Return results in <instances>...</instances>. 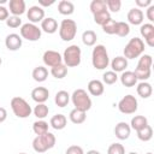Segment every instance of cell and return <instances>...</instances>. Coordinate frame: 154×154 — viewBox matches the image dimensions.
Returning <instances> with one entry per match:
<instances>
[{
    "instance_id": "1",
    "label": "cell",
    "mask_w": 154,
    "mask_h": 154,
    "mask_svg": "<svg viewBox=\"0 0 154 154\" xmlns=\"http://www.w3.org/2000/svg\"><path fill=\"white\" fill-rule=\"evenodd\" d=\"M152 64H153V58L149 54H143L138 59L137 66L134 71L135 76L137 79H141L142 82H146L152 73Z\"/></svg>"
},
{
    "instance_id": "2",
    "label": "cell",
    "mask_w": 154,
    "mask_h": 154,
    "mask_svg": "<svg viewBox=\"0 0 154 154\" xmlns=\"http://www.w3.org/2000/svg\"><path fill=\"white\" fill-rule=\"evenodd\" d=\"M91 64L96 70H105L109 64L107 49L103 45H96L91 52Z\"/></svg>"
},
{
    "instance_id": "3",
    "label": "cell",
    "mask_w": 154,
    "mask_h": 154,
    "mask_svg": "<svg viewBox=\"0 0 154 154\" xmlns=\"http://www.w3.org/2000/svg\"><path fill=\"white\" fill-rule=\"evenodd\" d=\"M57 138L52 132H46L43 135L36 136L32 141V148L36 153H45L55 146Z\"/></svg>"
},
{
    "instance_id": "4",
    "label": "cell",
    "mask_w": 154,
    "mask_h": 154,
    "mask_svg": "<svg viewBox=\"0 0 154 154\" xmlns=\"http://www.w3.org/2000/svg\"><path fill=\"white\" fill-rule=\"evenodd\" d=\"M144 52V42L140 37H132L126 46L124 47V58L125 59H135L143 54Z\"/></svg>"
},
{
    "instance_id": "5",
    "label": "cell",
    "mask_w": 154,
    "mask_h": 154,
    "mask_svg": "<svg viewBox=\"0 0 154 154\" xmlns=\"http://www.w3.org/2000/svg\"><path fill=\"white\" fill-rule=\"evenodd\" d=\"M82 60V51L77 45L69 46L63 54V61L66 67H76L81 64Z\"/></svg>"
},
{
    "instance_id": "6",
    "label": "cell",
    "mask_w": 154,
    "mask_h": 154,
    "mask_svg": "<svg viewBox=\"0 0 154 154\" xmlns=\"http://www.w3.org/2000/svg\"><path fill=\"white\" fill-rule=\"evenodd\" d=\"M71 101L76 109L87 112L91 108V99L84 89H76L71 95Z\"/></svg>"
},
{
    "instance_id": "7",
    "label": "cell",
    "mask_w": 154,
    "mask_h": 154,
    "mask_svg": "<svg viewBox=\"0 0 154 154\" xmlns=\"http://www.w3.org/2000/svg\"><path fill=\"white\" fill-rule=\"evenodd\" d=\"M10 105H11V108H12L14 116L18 118H22V119L28 118L32 112V109H31L30 105L26 102V100L20 97V96L12 97Z\"/></svg>"
},
{
    "instance_id": "8",
    "label": "cell",
    "mask_w": 154,
    "mask_h": 154,
    "mask_svg": "<svg viewBox=\"0 0 154 154\" xmlns=\"http://www.w3.org/2000/svg\"><path fill=\"white\" fill-rule=\"evenodd\" d=\"M77 34V24L73 19H63L59 26V36L63 41H71Z\"/></svg>"
},
{
    "instance_id": "9",
    "label": "cell",
    "mask_w": 154,
    "mask_h": 154,
    "mask_svg": "<svg viewBox=\"0 0 154 154\" xmlns=\"http://www.w3.org/2000/svg\"><path fill=\"white\" fill-rule=\"evenodd\" d=\"M41 35H42V30L36 24L25 23L20 26V37L22 38L35 42V41H38L41 38Z\"/></svg>"
},
{
    "instance_id": "10",
    "label": "cell",
    "mask_w": 154,
    "mask_h": 154,
    "mask_svg": "<svg viewBox=\"0 0 154 154\" xmlns=\"http://www.w3.org/2000/svg\"><path fill=\"white\" fill-rule=\"evenodd\" d=\"M137 106H138V102H137V99L131 95V94H128L125 95L119 102H118V109L124 113V114H132L137 111Z\"/></svg>"
},
{
    "instance_id": "11",
    "label": "cell",
    "mask_w": 154,
    "mask_h": 154,
    "mask_svg": "<svg viewBox=\"0 0 154 154\" xmlns=\"http://www.w3.org/2000/svg\"><path fill=\"white\" fill-rule=\"evenodd\" d=\"M42 60L45 63L46 66H49V67H54L57 65H60L63 64V57L59 52L57 51H46L43 53V57H42Z\"/></svg>"
},
{
    "instance_id": "12",
    "label": "cell",
    "mask_w": 154,
    "mask_h": 154,
    "mask_svg": "<svg viewBox=\"0 0 154 154\" xmlns=\"http://www.w3.org/2000/svg\"><path fill=\"white\" fill-rule=\"evenodd\" d=\"M26 17L30 20V23L36 24L45 19V10L38 5H34L29 7V10L26 11Z\"/></svg>"
},
{
    "instance_id": "13",
    "label": "cell",
    "mask_w": 154,
    "mask_h": 154,
    "mask_svg": "<svg viewBox=\"0 0 154 154\" xmlns=\"http://www.w3.org/2000/svg\"><path fill=\"white\" fill-rule=\"evenodd\" d=\"M140 32L144 38L143 42H146L149 47H154V25L152 23H144L141 25Z\"/></svg>"
},
{
    "instance_id": "14",
    "label": "cell",
    "mask_w": 154,
    "mask_h": 154,
    "mask_svg": "<svg viewBox=\"0 0 154 154\" xmlns=\"http://www.w3.org/2000/svg\"><path fill=\"white\" fill-rule=\"evenodd\" d=\"M23 43V38L18 35V34H8L5 38V46L8 51H18L22 47Z\"/></svg>"
},
{
    "instance_id": "15",
    "label": "cell",
    "mask_w": 154,
    "mask_h": 154,
    "mask_svg": "<svg viewBox=\"0 0 154 154\" xmlns=\"http://www.w3.org/2000/svg\"><path fill=\"white\" fill-rule=\"evenodd\" d=\"M49 97V90L45 87H36L31 90V99L37 103H45Z\"/></svg>"
},
{
    "instance_id": "16",
    "label": "cell",
    "mask_w": 154,
    "mask_h": 154,
    "mask_svg": "<svg viewBox=\"0 0 154 154\" xmlns=\"http://www.w3.org/2000/svg\"><path fill=\"white\" fill-rule=\"evenodd\" d=\"M131 134V128L125 122H119L114 128V135L118 140H126Z\"/></svg>"
},
{
    "instance_id": "17",
    "label": "cell",
    "mask_w": 154,
    "mask_h": 154,
    "mask_svg": "<svg viewBox=\"0 0 154 154\" xmlns=\"http://www.w3.org/2000/svg\"><path fill=\"white\" fill-rule=\"evenodd\" d=\"M143 12L141 8L134 7L128 12V22L132 25H141L143 23Z\"/></svg>"
},
{
    "instance_id": "18",
    "label": "cell",
    "mask_w": 154,
    "mask_h": 154,
    "mask_svg": "<svg viewBox=\"0 0 154 154\" xmlns=\"http://www.w3.org/2000/svg\"><path fill=\"white\" fill-rule=\"evenodd\" d=\"M8 10L12 13V16H22L25 12V1L24 0H10L8 2Z\"/></svg>"
},
{
    "instance_id": "19",
    "label": "cell",
    "mask_w": 154,
    "mask_h": 154,
    "mask_svg": "<svg viewBox=\"0 0 154 154\" xmlns=\"http://www.w3.org/2000/svg\"><path fill=\"white\" fill-rule=\"evenodd\" d=\"M41 30L47 34H54L58 30V22L53 17H47L41 22Z\"/></svg>"
},
{
    "instance_id": "20",
    "label": "cell",
    "mask_w": 154,
    "mask_h": 154,
    "mask_svg": "<svg viewBox=\"0 0 154 154\" xmlns=\"http://www.w3.org/2000/svg\"><path fill=\"white\" fill-rule=\"evenodd\" d=\"M120 83L126 87V88H131L134 85H136L137 83V78L134 73V71H123V73L120 75Z\"/></svg>"
},
{
    "instance_id": "21",
    "label": "cell",
    "mask_w": 154,
    "mask_h": 154,
    "mask_svg": "<svg viewBox=\"0 0 154 154\" xmlns=\"http://www.w3.org/2000/svg\"><path fill=\"white\" fill-rule=\"evenodd\" d=\"M88 91L93 95V96H100L103 94L105 91V87L103 83L99 79H91L88 83Z\"/></svg>"
},
{
    "instance_id": "22",
    "label": "cell",
    "mask_w": 154,
    "mask_h": 154,
    "mask_svg": "<svg viewBox=\"0 0 154 154\" xmlns=\"http://www.w3.org/2000/svg\"><path fill=\"white\" fill-rule=\"evenodd\" d=\"M67 124V119L64 114L61 113H58V114H54L51 120H49V125L54 129V130H63Z\"/></svg>"
},
{
    "instance_id": "23",
    "label": "cell",
    "mask_w": 154,
    "mask_h": 154,
    "mask_svg": "<svg viewBox=\"0 0 154 154\" xmlns=\"http://www.w3.org/2000/svg\"><path fill=\"white\" fill-rule=\"evenodd\" d=\"M111 67H112V71H114L116 73L117 72H123L128 67V59H125L122 55H118V57L112 59Z\"/></svg>"
},
{
    "instance_id": "24",
    "label": "cell",
    "mask_w": 154,
    "mask_h": 154,
    "mask_svg": "<svg viewBox=\"0 0 154 154\" xmlns=\"http://www.w3.org/2000/svg\"><path fill=\"white\" fill-rule=\"evenodd\" d=\"M58 11L63 16H70L75 11V5L69 0H61L58 4Z\"/></svg>"
},
{
    "instance_id": "25",
    "label": "cell",
    "mask_w": 154,
    "mask_h": 154,
    "mask_svg": "<svg viewBox=\"0 0 154 154\" xmlns=\"http://www.w3.org/2000/svg\"><path fill=\"white\" fill-rule=\"evenodd\" d=\"M136 90H137V94H138L141 97H143V99H148V97L152 95V93H153L152 84L148 83V82H140V83L137 84Z\"/></svg>"
},
{
    "instance_id": "26",
    "label": "cell",
    "mask_w": 154,
    "mask_h": 154,
    "mask_svg": "<svg viewBox=\"0 0 154 154\" xmlns=\"http://www.w3.org/2000/svg\"><path fill=\"white\" fill-rule=\"evenodd\" d=\"M69 101H70V94L66 90H59L55 94L54 102H55V105L58 107H65V106H67Z\"/></svg>"
},
{
    "instance_id": "27",
    "label": "cell",
    "mask_w": 154,
    "mask_h": 154,
    "mask_svg": "<svg viewBox=\"0 0 154 154\" xmlns=\"http://www.w3.org/2000/svg\"><path fill=\"white\" fill-rule=\"evenodd\" d=\"M146 125H148V119L144 116H135L130 122V128L135 131H138L143 129Z\"/></svg>"
},
{
    "instance_id": "28",
    "label": "cell",
    "mask_w": 154,
    "mask_h": 154,
    "mask_svg": "<svg viewBox=\"0 0 154 154\" xmlns=\"http://www.w3.org/2000/svg\"><path fill=\"white\" fill-rule=\"evenodd\" d=\"M69 118H70V120L73 124H82V123H84V120L87 118V112H83V111H79V109L73 108L70 112Z\"/></svg>"
},
{
    "instance_id": "29",
    "label": "cell",
    "mask_w": 154,
    "mask_h": 154,
    "mask_svg": "<svg viewBox=\"0 0 154 154\" xmlns=\"http://www.w3.org/2000/svg\"><path fill=\"white\" fill-rule=\"evenodd\" d=\"M48 77V70L45 66H37L32 70V78L36 82H45Z\"/></svg>"
},
{
    "instance_id": "30",
    "label": "cell",
    "mask_w": 154,
    "mask_h": 154,
    "mask_svg": "<svg viewBox=\"0 0 154 154\" xmlns=\"http://www.w3.org/2000/svg\"><path fill=\"white\" fill-rule=\"evenodd\" d=\"M96 40H97V35L93 30H85L82 34V42L85 46H89V47L90 46H94L96 43Z\"/></svg>"
},
{
    "instance_id": "31",
    "label": "cell",
    "mask_w": 154,
    "mask_h": 154,
    "mask_svg": "<svg viewBox=\"0 0 154 154\" xmlns=\"http://www.w3.org/2000/svg\"><path fill=\"white\" fill-rule=\"evenodd\" d=\"M48 126L49 125H48L47 122H45L43 119H38L32 124V130L37 136H40V135H43V134L48 132Z\"/></svg>"
},
{
    "instance_id": "32",
    "label": "cell",
    "mask_w": 154,
    "mask_h": 154,
    "mask_svg": "<svg viewBox=\"0 0 154 154\" xmlns=\"http://www.w3.org/2000/svg\"><path fill=\"white\" fill-rule=\"evenodd\" d=\"M48 112H49V108H48V106H47L46 103H37V105L35 106V108L32 109L34 116H35L36 118H38V119L46 118V117L48 116Z\"/></svg>"
},
{
    "instance_id": "33",
    "label": "cell",
    "mask_w": 154,
    "mask_h": 154,
    "mask_svg": "<svg viewBox=\"0 0 154 154\" xmlns=\"http://www.w3.org/2000/svg\"><path fill=\"white\" fill-rule=\"evenodd\" d=\"M51 73L54 78L57 79H61L64 78L66 75H67V67L64 65V64H60V65H57L51 69Z\"/></svg>"
},
{
    "instance_id": "34",
    "label": "cell",
    "mask_w": 154,
    "mask_h": 154,
    "mask_svg": "<svg viewBox=\"0 0 154 154\" xmlns=\"http://www.w3.org/2000/svg\"><path fill=\"white\" fill-rule=\"evenodd\" d=\"M136 132H137V137L143 142H147L153 137V129L150 125H146L143 129H141Z\"/></svg>"
},
{
    "instance_id": "35",
    "label": "cell",
    "mask_w": 154,
    "mask_h": 154,
    "mask_svg": "<svg viewBox=\"0 0 154 154\" xmlns=\"http://www.w3.org/2000/svg\"><path fill=\"white\" fill-rule=\"evenodd\" d=\"M90 11L93 14H96L99 12H102V11H106L107 7H106V2L105 0H93L90 2Z\"/></svg>"
},
{
    "instance_id": "36",
    "label": "cell",
    "mask_w": 154,
    "mask_h": 154,
    "mask_svg": "<svg viewBox=\"0 0 154 154\" xmlns=\"http://www.w3.org/2000/svg\"><path fill=\"white\" fill-rule=\"evenodd\" d=\"M130 34V25L125 22H117L116 25V35L120 37H125Z\"/></svg>"
},
{
    "instance_id": "37",
    "label": "cell",
    "mask_w": 154,
    "mask_h": 154,
    "mask_svg": "<svg viewBox=\"0 0 154 154\" xmlns=\"http://www.w3.org/2000/svg\"><path fill=\"white\" fill-rule=\"evenodd\" d=\"M94 16V22L96 23V24H99V25H103L108 19H111V14H109V12H108V10H106V11H102V12H99V13H96V14H93Z\"/></svg>"
},
{
    "instance_id": "38",
    "label": "cell",
    "mask_w": 154,
    "mask_h": 154,
    "mask_svg": "<svg viewBox=\"0 0 154 154\" xmlns=\"http://www.w3.org/2000/svg\"><path fill=\"white\" fill-rule=\"evenodd\" d=\"M117 81H118V76L114 71H106L102 76V83L103 84L111 85V84H114Z\"/></svg>"
},
{
    "instance_id": "39",
    "label": "cell",
    "mask_w": 154,
    "mask_h": 154,
    "mask_svg": "<svg viewBox=\"0 0 154 154\" xmlns=\"http://www.w3.org/2000/svg\"><path fill=\"white\" fill-rule=\"evenodd\" d=\"M107 154H125V148L122 143H112L108 149H107Z\"/></svg>"
},
{
    "instance_id": "40",
    "label": "cell",
    "mask_w": 154,
    "mask_h": 154,
    "mask_svg": "<svg viewBox=\"0 0 154 154\" xmlns=\"http://www.w3.org/2000/svg\"><path fill=\"white\" fill-rule=\"evenodd\" d=\"M116 25H117V22L111 18V19H108V20L102 25V30H103L106 34H108V35H113V34H116Z\"/></svg>"
},
{
    "instance_id": "41",
    "label": "cell",
    "mask_w": 154,
    "mask_h": 154,
    "mask_svg": "<svg viewBox=\"0 0 154 154\" xmlns=\"http://www.w3.org/2000/svg\"><path fill=\"white\" fill-rule=\"evenodd\" d=\"M105 2H106L107 10H109L111 12H119V10L122 7V1L120 0H105Z\"/></svg>"
},
{
    "instance_id": "42",
    "label": "cell",
    "mask_w": 154,
    "mask_h": 154,
    "mask_svg": "<svg viewBox=\"0 0 154 154\" xmlns=\"http://www.w3.org/2000/svg\"><path fill=\"white\" fill-rule=\"evenodd\" d=\"M6 25H7L8 28H12V29L18 28V26L22 25V19H20L18 16H10V17L6 19Z\"/></svg>"
},
{
    "instance_id": "43",
    "label": "cell",
    "mask_w": 154,
    "mask_h": 154,
    "mask_svg": "<svg viewBox=\"0 0 154 154\" xmlns=\"http://www.w3.org/2000/svg\"><path fill=\"white\" fill-rule=\"evenodd\" d=\"M65 154H84V152H83L82 147H79V146H77V144H73V146H70V147L66 149Z\"/></svg>"
},
{
    "instance_id": "44",
    "label": "cell",
    "mask_w": 154,
    "mask_h": 154,
    "mask_svg": "<svg viewBox=\"0 0 154 154\" xmlns=\"http://www.w3.org/2000/svg\"><path fill=\"white\" fill-rule=\"evenodd\" d=\"M8 17H10L8 16V10L5 6H0V22H2V20L6 22V19Z\"/></svg>"
},
{
    "instance_id": "45",
    "label": "cell",
    "mask_w": 154,
    "mask_h": 154,
    "mask_svg": "<svg viewBox=\"0 0 154 154\" xmlns=\"http://www.w3.org/2000/svg\"><path fill=\"white\" fill-rule=\"evenodd\" d=\"M147 18L150 23L154 22V5L153 4L149 7H147Z\"/></svg>"
},
{
    "instance_id": "46",
    "label": "cell",
    "mask_w": 154,
    "mask_h": 154,
    "mask_svg": "<svg viewBox=\"0 0 154 154\" xmlns=\"http://www.w3.org/2000/svg\"><path fill=\"white\" fill-rule=\"evenodd\" d=\"M137 8L140 7H149L152 5V0H136Z\"/></svg>"
},
{
    "instance_id": "47",
    "label": "cell",
    "mask_w": 154,
    "mask_h": 154,
    "mask_svg": "<svg viewBox=\"0 0 154 154\" xmlns=\"http://www.w3.org/2000/svg\"><path fill=\"white\" fill-rule=\"evenodd\" d=\"M7 118V111L4 107H0V123H4Z\"/></svg>"
},
{
    "instance_id": "48",
    "label": "cell",
    "mask_w": 154,
    "mask_h": 154,
    "mask_svg": "<svg viewBox=\"0 0 154 154\" xmlns=\"http://www.w3.org/2000/svg\"><path fill=\"white\" fill-rule=\"evenodd\" d=\"M54 4V0H51V1H45V0H38V6H45V7H47V6H51V5H53Z\"/></svg>"
},
{
    "instance_id": "49",
    "label": "cell",
    "mask_w": 154,
    "mask_h": 154,
    "mask_svg": "<svg viewBox=\"0 0 154 154\" xmlns=\"http://www.w3.org/2000/svg\"><path fill=\"white\" fill-rule=\"evenodd\" d=\"M85 154H101L99 150H95V149H91V150H88Z\"/></svg>"
},
{
    "instance_id": "50",
    "label": "cell",
    "mask_w": 154,
    "mask_h": 154,
    "mask_svg": "<svg viewBox=\"0 0 154 154\" xmlns=\"http://www.w3.org/2000/svg\"><path fill=\"white\" fill-rule=\"evenodd\" d=\"M129 154H138V153H136V152H130Z\"/></svg>"
},
{
    "instance_id": "51",
    "label": "cell",
    "mask_w": 154,
    "mask_h": 154,
    "mask_svg": "<svg viewBox=\"0 0 154 154\" xmlns=\"http://www.w3.org/2000/svg\"><path fill=\"white\" fill-rule=\"evenodd\" d=\"M1 64H2V59L0 58V65H1Z\"/></svg>"
},
{
    "instance_id": "52",
    "label": "cell",
    "mask_w": 154,
    "mask_h": 154,
    "mask_svg": "<svg viewBox=\"0 0 154 154\" xmlns=\"http://www.w3.org/2000/svg\"><path fill=\"white\" fill-rule=\"evenodd\" d=\"M146 154H153V153H150V152H148V153H146Z\"/></svg>"
},
{
    "instance_id": "53",
    "label": "cell",
    "mask_w": 154,
    "mask_h": 154,
    "mask_svg": "<svg viewBox=\"0 0 154 154\" xmlns=\"http://www.w3.org/2000/svg\"><path fill=\"white\" fill-rule=\"evenodd\" d=\"M18 154H26V153H18Z\"/></svg>"
}]
</instances>
